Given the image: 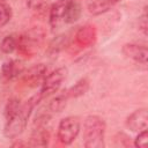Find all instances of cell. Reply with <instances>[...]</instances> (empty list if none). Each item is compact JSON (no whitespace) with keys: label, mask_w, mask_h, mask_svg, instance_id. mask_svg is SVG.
I'll return each instance as SVG.
<instances>
[{"label":"cell","mask_w":148,"mask_h":148,"mask_svg":"<svg viewBox=\"0 0 148 148\" xmlns=\"http://www.w3.org/2000/svg\"><path fill=\"white\" fill-rule=\"evenodd\" d=\"M47 68L43 64H37L28 68L27 71H23L22 77L23 81L29 84L30 87H36L37 84H42L44 77L46 76Z\"/></svg>","instance_id":"cell-5"},{"label":"cell","mask_w":148,"mask_h":148,"mask_svg":"<svg viewBox=\"0 0 148 148\" xmlns=\"http://www.w3.org/2000/svg\"><path fill=\"white\" fill-rule=\"evenodd\" d=\"M77 42H80L83 45L90 44L92 42V29L91 27H82L80 31L76 35Z\"/></svg>","instance_id":"cell-15"},{"label":"cell","mask_w":148,"mask_h":148,"mask_svg":"<svg viewBox=\"0 0 148 148\" xmlns=\"http://www.w3.org/2000/svg\"><path fill=\"white\" fill-rule=\"evenodd\" d=\"M105 123L98 116H88L83 123V139L87 148L104 147Z\"/></svg>","instance_id":"cell-2"},{"label":"cell","mask_w":148,"mask_h":148,"mask_svg":"<svg viewBox=\"0 0 148 148\" xmlns=\"http://www.w3.org/2000/svg\"><path fill=\"white\" fill-rule=\"evenodd\" d=\"M71 0H57L50 8V24L52 28L59 27L64 23V17Z\"/></svg>","instance_id":"cell-8"},{"label":"cell","mask_w":148,"mask_h":148,"mask_svg":"<svg viewBox=\"0 0 148 148\" xmlns=\"http://www.w3.org/2000/svg\"><path fill=\"white\" fill-rule=\"evenodd\" d=\"M23 71H24V67H23L22 62L18 60H14V59L5 61L1 67L2 76L6 80H13V79L17 77L18 75H21L23 73Z\"/></svg>","instance_id":"cell-9"},{"label":"cell","mask_w":148,"mask_h":148,"mask_svg":"<svg viewBox=\"0 0 148 148\" xmlns=\"http://www.w3.org/2000/svg\"><path fill=\"white\" fill-rule=\"evenodd\" d=\"M88 88H89L88 80L86 77L84 79H81L73 87H71L69 89H67L68 97H79V96H82V95H84L87 92Z\"/></svg>","instance_id":"cell-13"},{"label":"cell","mask_w":148,"mask_h":148,"mask_svg":"<svg viewBox=\"0 0 148 148\" xmlns=\"http://www.w3.org/2000/svg\"><path fill=\"white\" fill-rule=\"evenodd\" d=\"M127 127L133 132H141L147 130L148 126V111L147 109H139L135 110L127 117L126 120Z\"/></svg>","instance_id":"cell-6"},{"label":"cell","mask_w":148,"mask_h":148,"mask_svg":"<svg viewBox=\"0 0 148 148\" xmlns=\"http://www.w3.org/2000/svg\"><path fill=\"white\" fill-rule=\"evenodd\" d=\"M50 134L44 128V125H37V128L34 130L30 138V145L35 147H45L49 143Z\"/></svg>","instance_id":"cell-10"},{"label":"cell","mask_w":148,"mask_h":148,"mask_svg":"<svg viewBox=\"0 0 148 148\" xmlns=\"http://www.w3.org/2000/svg\"><path fill=\"white\" fill-rule=\"evenodd\" d=\"M12 18V8L5 2H0V28L5 27Z\"/></svg>","instance_id":"cell-16"},{"label":"cell","mask_w":148,"mask_h":148,"mask_svg":"<svg viewBox=\"0 0 148 148\" xmlns=\"http://www.w3.org/2000/svg\"><path fill=\"white\" fill-rule=\"evenodd\" d=\"M17 47V40L15 39L14 36L12 35H8L6 36L2 42H1V45H0V49L3 53H12L15 49Z\"/></svg>","instance_id":"cell-14"},{"label":"cell","mask_w":148,"mask_h":148,"mask_svg":"<svg viewBox=\"0 0 148 148\" xmlns=\"http://www.w3.org/2000/svg\"><path fill=\"white\" fill-rule=\"evenodd\" d=\"M40 101V97L38 94L30 97L24 104L20 105L17 111L6 118V125L3 128V134L8 139H14L18 136L27 127L28 119L35 108V105Z\"/></svg>","instance_id":"cell-1"},{"label":"cell","mask_w":148,"mask_h":148,"mask_svg":"<svg viewBox=\"0 0 148 148\" xmlns=\"http://www.w3.org/2000/svg\"><path fill=\"white\" fill-rule=\"evenodd\" d=\"M81 15V6L76 0H71L68 3L65 17H64V23H73L79 20Z\"/></svg>","instance_id":"cell-12"},{"label":"cell","mask_w":148,"mask_h":148,"mask_svg":"<svg viewBox=\"0 0 148 148\" xmlns=\"http://www.w3.org/2000/svg\"><path fill=\"white\" fill-rule=\"evenodd\" d=\"M134 146L138 148H146L148 146V132H147V130L139 132V134L134 139Z\"/></svg>","instance_id":"cell-17"},{"label":"cell","mask_w":148,"mask_h":148,"mask_svg":"<svg viewBox=\"0 0 148 148\" xmlns=\"http://www.w3.org/2000/svg\"><path fill=\"white\" fill-rule=\"evenodd\" d=\"M68 94H67V90H64L62 92L58 94L54 98H52L50 101V103L47 104V109L49 111L51 112H61L65 106H66V103H67V99H68Z\"/></svg>","instance_id":"cell-11"},{"label":"cell","mask_w":148,"mask_h":148,"mask_svg":"<svg viewBox=\"0 0 148 148\" xmlns=\"http://www.w3.org/2000/svg\"><path fill=\"white\" fill-rule=\"evenodd\" d=\"M80 132V121L77 117H66L60 120L58 125L57 136L58 140L64 145H71Z\"/></svg>","instance_id":"cell-4"},{"label":"cell","mask_w":148,"mask_h":148,"mask_svg":"<svg viewBox=\"0 0 148 148\" xmlns=\"http://www.w3.org/2000/svg\"><path fill=\"white\" fill-rule=\"evenodd\" d=\"M123 53L139 62V64H142V65H146L147 64V59H148V50L146 46L143 45H139V44H125L123 46Z\"/></svg>","instance_id":"cell-7"},{"label":"cell","mask_w":148,"mask_h":148,"mask_svg":"<svg viewBox=\"0 0 148 148\" xmlns=\"http://www.w3.org/2000/svg\"><path fill=\"white\" fill-rule=\"evenodd\" d=\"M20 101H17V99H10V101H8V103H7V105H6V109H5V117L6 118H8L9 116H12L13 113H15L16 111H17V109L20 108Z\"/></svg>","instance_id":"cell-18"},{"label":"cell","mask_w":148,"mask_h":148,"mask_svg":"<svg viewBox=\"0 0 148 148\" xmlns=\"http://www.w3.org/2000/svg\"><path fill=\"white\" fill-rule=\"evenodd\" d=\"M0 2H2V0H0Z\"/></svg>","instance_id":"cell-20"},{"label":"cell","mask_w":148,"mask_h":148,"mask_svg":"<svg viewBox=\"0 0 148 148\" xmlns=\"http://www.w3.org/2000/svg\"><path fill=\"white\" fill-rule=\"evenodd\" d=\"M67 74V69L64 67L57 68L53 72H51L47 76L44 77L42 84H40V90L38 92L40 99L46 98L49 96H51L52 94L57 92L62 83V81L65 80Z\"/></svg>","instance_id":"cell-3"},{"label":"cell","mask_w":148,"mask_h":148,"mask_svg":"<svg viewBox=\"0 0 148 148\" xmlns=\"http://www.w3.org/2000/svg\"><path fill=\"white\" fill-rule=\"evenodd\" d=\"M139 28L141 29V31L145 35H147V15H146V13L142 15V17L139 21Z\"/></svg>","instance_id":"cell-19"}]
</instances>
